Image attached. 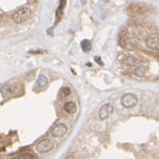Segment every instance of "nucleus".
I'll list each match as a JSON object with an SVG mask.
<instances>
[{"instance_id": "15", "label": "nucleus", "mask_w": 159, "mask_h": 159, "mask_svg": "<svg viewBox=\"0 0 159 159\" xmlns=\"http://www.w3.org/2000/svg\"><path fill=\"white\" fill-rule=\"evenodd\" d=\"M70 95V89L69 88H61V90H60V93H59V96L60 97H67Z\"/></svg>"}, {"instance_id": "6", "label": "nucleus", "mask_w": 159, "mask_h": 159, "mask_svg": "<svg viewBox=\"0 0 159 159\" xmlns=\"http://www.w3.org/2000/svg\"><path fill=\"white\" fill-rule=\"evenodd\" d=\"M119 45L125 47V48H128V49H134L135 46H136V41L129 36H124L122 35L121 37L119 38Z\"/></svg>"}, {"instance_id": "11", "label": "nucleus", "mask_w": 159, "mask_h": 159, "mask_svg": "<svg viewBox=\"0 0 159 159\" xmlns=\"http://www.w3.org/2000/svg\"><path fill=\"white\" fill-rule=\"evenodd\" d=\"M137 63H138V59L134 57V56H131V54H128V56H126L125 58H124V63L128 65V66H134Z\"/></svg>"}, {"instance_id": "18", "label": "nucleus", "mask_w": 159, "mask_h": 159, "mask_svg": "<svg viewBox=\"0 0 159 159\" xmlns=\"http://www.w3.org/2000/svg\"><path fill=\"white\" fill-rule=\"evenodd\" d=\"M10 159H21L20 156H13V157H11Z\"/></svg>"}, {"instance_id": "12", "label": "nucleus", "mask_w": 159, "mask_h": 159, "mask_svg": "<svg viewBox=\"0 0 159 159\" xmlns=\"http://www.w3.org/2000/svg\"><path fill=\"white\" fill-rule=\"evenodd\" d=\"M146 72H147V68L145 66H142V65L136 67V69L134 70L135 76H137V77H144V76L146 75Z\"/></svg>"}, {"instance_id": "14", "label": "nucleus", "mask_w": 159, "mask_h": 159, "mask_svg": "<svg viewBox=\"0 0 159 159\" xmlns=\"http://www.w3.org/2000/svg\"><path fill=\"white\" fill-rule=\"evenodd\" d=\"M47 84H48V78H47L46 76H43V75L39 76V78H38V85L43 88V87L47 86Z\"/></svg>"}, {"instance_id": "5", "label": "nucleus", "mask_w": 159, "mask_h": 159, "mask_svg": "<svg viewBox=\"0 0 159 159\" xmlns=\"http://www.w3.org/2000/svg\"><path fill=\"white\" fill-rule=\"evenodd\" d=\"M113 111V107L111 104H105V105H102V107L100 108L99 110V118L100 119H107L109 116H111V113Z\"/></svg>"}, {"instance_id": "13", "label": "nucleus", "mask_w": 159, "mask_h": 159, "mask_svg": "<svg viewBox=\"0 0 159 159\" xmlns=\"http://www.w3.org/2000/svg\"><path fill=\"white\" fill-rule=\"evenodd\" d=\"M81 49L85 51V52H88V51L91 50V42L87 40V39H84L82 41H81Z\"/></svg>"}, {"instance_id": "3", "label": "nucleus", "mask_w": 159, "mask_h": 159, "mask_svg": "<svg viewBox=\"0 0 159 159\" xmlns=\"http://www.w3.org/2000/svg\"><path fill=\"white\" fill-rule=\"evenodd\" d=\"M146 46L151 50H158L159 49V36L152 35L146 39Z\"/></svg>"}, {"instance_id": "9", "label": "nucleus", "mask_w": 159, "mask_h": 159, "mask_svg": "<svg viewBox=\"0 0 159 159\" xmlns=\"http://www.w3.org/2000/svg\"><path fill=\"white\" fill-rule=\"evenodd\" d=\"M13 92H15V86H13V85H4L1 88V93H2V97H4V98L10 97Z\"/></svg>"}, {"instance_id": "2", "label": "nucleus", "mask_w": 159, "mask_h": 159, "mask_svg": "<svg viewBox=\"0 0 159 159\" xmlns=\"http://www.w3.org/2000/svg\"><path fill=\"white\" fill-rule=\"evenodd\" d=\"M137 102H138V98L134 93H127L121 98V105L125 108H132L137 105Z\"/></svg>"}, {"instance_id": "1", "label": "nucleus", "mask_w": 159, "mask_h": 159, "mask_svg": "<svg viewBox=\"0 0 159 159\" xmlns=\"http://www.w3.org/2000/svg\"><path fill=\"white\" fill-rule=\"evenodd\" d=\"M30 16V9L28 7H24V8L17 10L16 13L13 15V20L16 22V24H22L25 22L28 17Z\"/></svg>"}, {"instance_id": "17", "label": "nucleus", "mask_w": 159, "mask_h": 159, "mask_svg": "<svg viewBox=\"0 0 159 159\" xmlns=\"http://www.w3.org/2000/svg\"><path fill=\"white\" fill-rule=\"evenodd\" d=\"M95 60H96V61L99 63V65H104V63H102V61H101V59L99 58V57H96V58H95Z\"/></svg>"}, {"instance_id": "7", "label": "nucleus", "mask_w": 159, "mask_h": 159, "mask_svg": "<svg viewBox=\"0 0 159 159\" xmlns=\"http://www.w3.org/2000/svg\"><path fill=\"white\" fill-rule=\"evenodd\" d=\"M67 131H68V128L65 124H58V125L54 126V128H52L51 135L54 137H63V136H65V135L67 134Z\"/></svg>"}, {"instance_id": "10", "label": "nucleus", "mask_w": 159, "mask_h": 159, "mask_svg": "<svg viewBox=\"0 0 159 159\" xmlns=\"http://www.w3.org/2000/svg\"><path fill=\"white\" fill-rule=\"evenodd\" d=\"M65 110H66V113H75L77 111V107H76V104L75 102H72V101H68L65 104Z\"/></svg>"}, {"instance_id": "8", "label": "nucleus", "mask_w": 159, "mask_h": 159, "mask_svg": "<svg viewBox=\"0 0 159 159\" xmlns=\"http://www.w3.org/2000/svg\"><path fill=\"white\" fill-rule=\"evenodd\" d=\"M65 4H66V0H60V4H59V7L56 10V25L60 22L61 18H63V8H65Z\"/></svg>"}, {"instance_id": "16", "label": "nucleus", "mask_w": 159, "mask_h": 159, "mask_svg": "<svg viewBox=\"0 0 159 159\" xmlns=\"http://www.w3.org/2000/svg\"><path fill=\"white\" fill-rule=\"evenodd\" d=\"M21 159H36V158H35L31 154H24L22 157H21Z\"/></svg>"}, {"instance_id": "4", "label": "nucleus", "mask_w": 159, "mask_h": 159, "mask_svg": "<svg viewBox=\"0 0 159 159\" xmlns=\"http://www.w3.org/2000/svg\"><path fill=\"white\" fill-rule=\"evenodd\" d=\"M54 148V144L49 139H43L37 145V151L38 152H48Z\"/></svg>"}]
</instances>
